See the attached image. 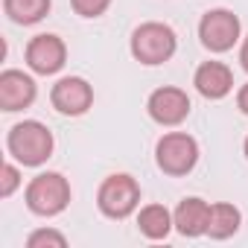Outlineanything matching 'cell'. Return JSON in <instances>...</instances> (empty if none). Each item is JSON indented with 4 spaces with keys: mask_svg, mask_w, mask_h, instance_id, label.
<instances>
[{
    "mask_svg": "<svg viewBox=\"0 0 248 248\" xmlns=\"http://www.w3.org/2000/svg\"><path fill=\"white\" fill-rule=\"evenodd\" d=\"M6 146L12 158L24 167H41L53 155V132L38 120H24L9 129Z\"/></svg>",
    "mask_w": 248,
    "mask_h": 248,
    "instance_id": "cell-1",
    "label": "cell"
},
{
    "mask_svg": "<svg viewBox=\"0 0 248 248\" xmlns=\"http://www.w3.org/2000/svg\"><path fill=\"white\" fill-rule=\"evenodd\" d=\"M175 47H178L175 30L167 27V24L149 21V24H140L132 32V56L140 64H149V67L164 64L175 56Z\"/></svg>",
    "mask_w": 248,
    "mask_h": 248,
    "instance_id": "cell-2",
    "label": "cell"
},
{
    "mask_svg": "<svg viewBox=\"0 0 248 248\" xmlns=\"http://www.w3.org/2000/svg\"><path fill=\"white\" fill-rule=\"evenodd\" d=\"M138 204H140V184L126 172L108 175L96 190V207L108 219H126L138 210Z\"/></svg>",
    "mask_w": 248,
    "mask_h": 248,
    "instance_id": "cell-3",
    "label": "cell"
},
{
    "mask_svg": "<svg viewBox=\"0 0 248 248\" xmlns=\"http://www.w3.org/2000/svg\"><path fill=\"white\" fill-rule=\"evenodd\" d=\"M70 204V184L62 172H41L27 184V207L35 216H59Z\"/></svg>",
    "mask_w": 248,
    "mask_h": 248,
    "instance_id": "cell-4",
    "label": "cell"
},
{
    "mask_svg": "<svg viewBox=\"0 0 248 248\" xmlns=\"http://www.w3.org/2000/svg\"><path fill=\"white\" fill-rule=\"evenodd\" d=\"M155 161L167 175H187L199 164V143L187 132H167L155 146Z\"/></svg>",
    "mask_w": 248,
    "mask_h": 248,
    "instance_id": "cell-5",
    "label": "cell"
},
{
    "mask_svg": "<svg viewBox=\"0 0 248 248\" xmlns=\"http://www.w3.org/2000/svg\"><path fill=\"white\" fill-rule=\"evenodd\" d=\"M199 38L210 53H228L239 41V18L231 9H210L199 21Z\"/></svg>",
    "mask_w": 248,
    "mask_h": 248,
    "instance_id": "cell-6",
    "label": "cell"
},
{
    "mask_svg": "<svg viewBox=\"0 0 248 248\" xmlns=\"http://www.w3.org/2000/svg\"><path fill=\"white\" fill-rule=\"evenodd\" d=\"M146 111L158 126H181L190 117V96L181 88L167 85V88H158V91L149 93Z\"/></svg>",
    "mask_w": 248,
    "mask_h": 248,
    "instance_id": "cell-7",
    "label": "cell"
},
{
    "mask_svg": "<svg viewBox=\"0 0 248 248\" xmlns=\"http://www.w3.org/2000/svg\"><path fill=\"white\" fill-rule=\"evenodd\" d=\"M50 102L59 114L64 117H79L93 105V88L82 79V76H64L53 85L50 91Z\"/></svg>",
    "mask_w": 248,
    "mask_h": 248,
    "instance_id": "cell-8",
    "label": "cell"
},
{
    "mask_svg": "<svg viewBox=\"0 0 248 248\" xmlns=\"http://www.w3.org/2000/svg\"><path fill=\"white\" fill-rule=\"evenodd\" d=\"M67 62V47L59 35L53 32H44V35H35L30 44H27V64L30 70L41 73V76H53L64 67Z\"/></svg>",
    "mask_w": 248,
    "mask_h": 248,
    "instance_id": "cell-9",
    "label": "cell"
},
{
    "mask_svg": "<svg viewBox=\"0 0 248 248\" xmlns=\"http://www.w3.org/2000/svg\"><path fill=\"white\" fill-rule=\"evenodd\" d=\"M35 82L24 70H3L0 73V108L3 111H21L35 102Z\"/></svg>",
    "mask_w": 248,
    "mask_h": 248,
    "instance_id": "cell-10",
    "label": "cell"
},
{
    "mask_svg": "<svg viewBox=\"0 0 248 248\" xmlns=\"http://www.w3.org/2000/svg\"><path fill=\"white\" fill-rule=\"evenodd\" d=\"M193 85L204 99H222L233 88V73L222 62H204V64H199V70L193 76Z\"/></svg>",
    "mask_w": 248,
    "mask_h": 248,
    "instance_id": "cell-11",
    "label": "cell"
},
{
    "mask_svg": "<svg viewBox=\"0 0 248 248\" xmlns=\"http://www.w3.org/2000/svg\"><path fill=\"white\" fill-rule=\"evenodd\" d=\"M207 219H210V204L204 199H199V196L181 199L175 213H172L175 231L181 236H202V233H207Z\"/></svg>",
    "mask_w": 248,
    "mask_h": 248,
    "instance_id": "cell-12",
    "label": "cell"
},
{
    "mask_svg": "<svg viewBox=\"0 0 248 248\" xmlns=\"http://www.w3.org/2000/svg\"><path fill=\"white\" fill-rule=\"evenodd\" d=\"M138 228L146 239H167L170 231L175 228V222H172V213L164 204H146L138 213Z\"/></svg>",
    "mask_w": 248,
    "mask_h": 248,
    "instance_id": "cell-13",
    "label": "cell"
},
{
    "mask_svg": "<svg viewBox=\"0 0 248 248\" xmlns=\"http://www.w3.org/2000/svg\"><path fill=\"white\" fill-rule=\"evenodd\" d=\"M239 222H242V216H239V210L233 204L216 202V204H210L207 233H210V239H228V236H233L239 231Z\"/></svg>",
    "mask_w": 248,
    "mask_h": 248,
    "instance_id": "cell-14",
    "label": "cell"
},
{
    "mask_svg": "<svg viewBox=\"0 0 248 248\" xmlns=\"http://www.w3.org/2000/svg\"><path fill=\"white\" fill-rule=\"evenodd\" d=\"M50 3L53 0H3V9L15 24L30 27V24H38L50 12Z\"/></svg>",
    "mask_w": 248,
    "mask_h": 248,
    "instance_id": "cell-15",
    "label": "cell"
},
{
    "mask_svg": "<svg viewBox=\"0 0 248 248\" xmlns=\"http://www.w3.org/2000/svg\"><path fill=\"white\" fill-rule=\"evenodd\" d=\"M44 245L64 248L67 239H64V233H59V231H53V228H41V231H32V233L27 236V248H44Z\"/></svg>",
    "mask_w": 248,
    "mask_h": 248,
    "instance_id": "cell-16",
    "label": "cell"
},
{
    "mask_svg": "<svg viewBox=\"0 0 248 248\" xmlns=\"http://www.w3.org/2000/svg\"><path fill=\"white\" fill-rule=\"evenodd\" d=\"M70 6L76 15L82 18H99L108 6H111V0H70Z\"/></svg>",
    "mask_w": 248,
    "mask_h": 248,
    "instance_id": "cell-17",
    "label": "cell"
},
{
    "mask_svg": "<svg viewBox=\"0 0 248 248\" xmlns=\"http://www.w3.org/2000/svg\"><path fill=\"white\" fill-rule=\"evenodd\" d=\"M0 175H3V178H0V199H9L18 190V184H21V172H18L15 164H3Z\"/></svg>",
    "mask_w": 248,
    "mask_h": 248,
    "instance_id": "cell-18",
    "label": "cell"
},
{
    "mask_svg": "<svg viewBox=\"0 0 248 248\" xmlns=\"http://www.w3.org/2000/svg\"><path fill=\"white\" fill-rule=\"evenodd\" d=\"M236 105H239L242 114H248V85L239 88V93H236Z\"/></svg>",
    "mask_w": 248,
    "mask_h": 248,
    "instance_id": "cell-19",
    "label": "cell"
},
{
    "mask_svg": "<svg viewBox=\"0 0 248 248\" xmlns=\"http://www.w3.org/2000/svg\"><path fill=\"white\" fill-rule=\"evenodd\" d=\"M239 64H242V70L248 73V38H245L242 47H239Z\"/></svg>",
    "mask_w": 248,
    "mask_h": 248,
    "instance_id": "cell-20",
    "label": "cell"
},
{
    "mask_svg": "<svg viewBox=\"0 0 248 248\" xmlns=\"http://www.w3.org/2000/svg\"><path fill=\"white\" fill-rule=\"evenodd\" d=\"M242 149H245V158H248V138H245V143H242Z\"/></svg>",
    "mask_w": 248,
    "mask_h": 248,
    "instance_id": "cell-21",
    "label": "cell"
}]
</instances>
